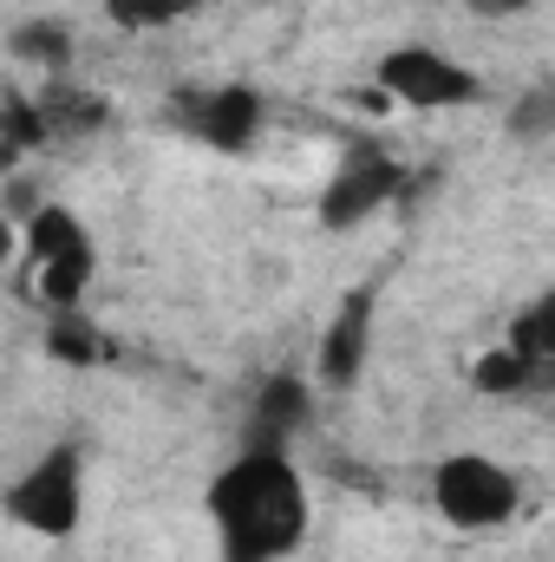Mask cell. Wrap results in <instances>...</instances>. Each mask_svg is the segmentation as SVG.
Masks as SVG:
<instances>
[{"instance_id":"obj_10","label":"cell","mask_w":555,"mask_h":562,"mask_svg":"<svg viewBox=\"0 0 555 562\" xmlns=\"http://www.w3.org/2000/svg\"><path fill=\"white\" fill-rule=\"evenodd\" d=\"M39 112H46V132H53V138H92V132H105V125H112V99H99V92L72 86L66 72H59V79H46Z\"/></svg>"},{"instance_id":"obj_15","label":"cell","mask_w":555,"mask_h":562,"mask_svg":"<svg viewBox=\"0 0 555 562\" xmlns=\"http://www.w3.org/2000/svg\"><path fill=\"white\" fill-rule=\"evenodd\" d=\"M0 119H7V138H0V157L7 164H20L33 144H46V112H39V99L33 92H20V86H7V99H0Z\"/></svg>"},{"instance_id":"obj_6","label":"cell","mask_w":555,"mask_h":562,"mask_svg":"<svg viewBox=\"0 0 555 562\" xmlns=\"http://www.w3.org/2000/svg\"><path fill=\"white\" fill-rule=\"evenodd\" d=\"M373 79L406 112H457V105H477L484 99V79L464 59H451L444 46H393Z\"/></svg>"},{"instance_id":"obj_13","label":"cell","mask_w":555,"mask_h":562,"mask_svg":"<svg viewBox=\"0 0 555 562\" xmlns=\"http://www.w3.org/2000/svg\"><path fill=\"white\" fill-rule=\"evenodd\" d=\"M471 386L484 393V400H510V393H536V367L503 340V347H490V353H477V367H471Z\"/></svg>"},{"instance_id":"obj_16","label":"cell","mask_w":555,"mask_h":562,"mask_svg":"<svg viewBox=\"0 0 555 562\" xmlns=\"http://www.w3.org/2000/svg\"><path fill=\"white\" fill-rule=\"evenodd\" d=\"M203 0H105V20L118 33H163L177 20H190Z\"/></svg>"},{"instance_id":"obj_1","label":"cell","mask_w":555,"mask_h":562,"mask_svg":"<svg viewBox=\"0 0 555 562\" xmlns=\"http://www.w3.org/2000/svg\"><path fill=\"white\" fill-rule=\"evenodd\" d=\"M203 510H209L223 562H287L307 543V524H314V497H307L301 464L269 445H242L209 477Z\"/></svg>"},{"instance_id":"obj_4","label":"cell","mask_w":555,"mask_h":562,"mask_svg":"<svg viewBox=\"0 0 555 562\" xmlns=\"http://www.w3.org/2000/svg\"><path fill=\"white\" fill-rule=\"evenodd\" d=\"M431 504L451 530H503L523 504V484L484 451H451L431 471Z\"/></svg>"},{"instance_id":"obj_7","label":"cell","mask_w":555,"mask_h":562,"mask_svg":"<svg viewBox=\"0 0 555 562\" xmlns=\"http://www.w3.org/2000/svg\"><path fill=\"white\" fill-rule=\"evenodd\" d=\"M262 119H269V105H262V92L242 86V79L190 86V92L177 99V125H183L196 144L223 150V157H242L249 144L262 138Z\"/></svg>"},{"instance_id":"obj_9","label":"cell","mask_w":555,"mask_h":562,"mask_svg":"<svg viewBox=\"0 0 555 562\" xmlns=\"http://www.w3.org/2000/svg\"><path fill=\"white\" fill-rule=\"evenodd\" d=\"M314 419V386L301 373H269L256 393H249V419H242V445H269L287 451L294 431Z\"/></svg>"},{"instance_id":"obj_17","label":"cell","mask_w":555,"mask_h":562,"mask_svg":"<svg viewBox=\"0 0 555 562\" xmlns=\"http://www.w3.org/2000/svg\"><path fill=\"white\" fill-rule=\"evenodd\" d=\"M510 138H555V86H536L510 105Z\"/></svg>"},{"instance_id":"obj_8","label":"cell","mask_w":555,"mask_h":562,"mask_svg":"<svg viewBox=\"0 0 555 562\" xmlns=\"http://www.w3.org/2000/svg\"><path fill=\"white\" fill-rule=\"evenodd\" d=\"M373 314H380V294L373 288H347L320 347H314V380L327 393H347L360 373H366V353H373Z\"/></svg>"},{"instance_id":"obj_11","label":"cell","mask_w":555,"mask_h":562,"mask_svg":"<svg viewBox=\"0 0 555 562\" xmlns=\"http://www.w3.org/2000/svg\"><path fill=\"white\" fill-rule=\"evenodd\" d=\"M510 347L536 367V393H555V288H543L517 321H510Z\"/></svg>"},{"instance_id":"obj_12","label":"cell","mask_w":555,"mask_h":562,"mask_svg":"<svg viewBox=\"0 0 555 562\" xmlns=\"http://www.w3.org/2000/svg\"><path fill=\"white\" fill-rule=\"evenodd\" d=\"M7 53H13L20 66H39L46 79H59V72L72 66V33H66L59 20H33V26H13Z\"/></svg>"},{"instance_id":"obj_14","label":"cell","mask_w":555,"mask_h":562,"mask_svg":"<svg viewBox=\"0 0 555 562\" xmlns=\"http://www.w3.org/2000/svg\"><path fill=\"white\" fill-rule=\"evenodd\" d=\"M46 353L72 360V367H99L112 347H105V334L92 321H79V307H66V314H46Z\"/></svg>"},{"instance_id":"obj_3","label":"cell","mask_w":555,"mask_h":562,"mask_svg":"<svg viewBox=\"0 0 555 562\" xmlns=\"http://www.w3.org/2000/svg\"><path fill=\"white\" fill-rule=\"evenodd\" d=\"M86 517V458L79 445H46L13 484H7V524L33 530L46 543H66Z\"/></svg>"},{"instance_id":"obj_2","label":"cell","mask_w":555,"mask_h":562,"mask_svg":"<svg viewBox=\"0 0 555 562\" xmlns=\"http://www.w3.org/2000/svg\"><path fill=\"white\" fill-rule=\"evenodd\" d=\"M20 236H26V276H33V294L46 301V314L79 307L86 288H92V269H99V249H92L86 223L66 203H39L20 223Z\"/></svg>"},{"instance_id":"obj_18","label":"cell","mask_w":555,"mask_h":562,"mask_svg":"<svg viewBox=\"0 0 555 562\" xmlns=\"http://www.w3.org/2000/svg\"><path fill=\"white\" fill-rule=\"evenodd\" d=\"M464 7H471L477 20H517V13H523V7H536V0H464Z\"/></svg>"},{"instance_id":"obj_5","label":"cell","mask_w":555,"mask_h":562,"mask_svg":"<svg viewBox=\"0 0 555 562\" xmlns=\"http://www.w3.org/2000/svg\"><path fill=\"white\" fill-rule=\"evenodd\" d=\"M399 190H406L399 157H393L386 144H373V138H353L347 150H340L333 177L320 183L314 216H320V229H360V223H366V216H380Z\"/></svg>"}]
</instances>
